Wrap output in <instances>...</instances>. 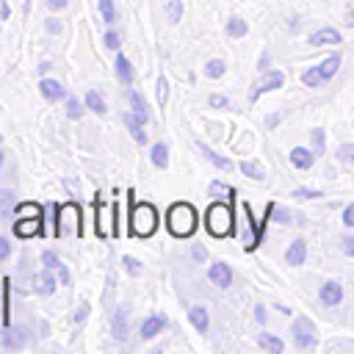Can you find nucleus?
<instances>
[{"label": "nucleus", "instance_id": "nucleus-1", "mask_svg": "<svg viewBox=\"0 0 354 354\" xmlns=\"http://www.w3.org/2000/svg\"><path fill=\"white\" fill-rule=\"evenodd\" d=\"M127 199H130V221H127V230L130 235H138V238H149L155 230H158V210L149 205V202H138L133 205V191H127Z\"/></svg>", "mask_w": 354, "mask_h": 354}, {"label": "nucleus", "instance_id": "nucleus-2", "mask_svg": "<svg viewBox=\"0 0 354 354\" xmlns=\"http://www.w3.org/2000/svg\"><path fill=\"white\" fill-rule=\"evenodd\" d=\"M166 224H169V232L174 238H188L196 230V210L188 202H177V205L169 207Z\"/></svg>", "mask_w": 354, "mask_h": 354}, {"label": "nucleus", "instance_id": "nucleus-3", "mask_svg": "<svg viewBox=\"0 0 354 354\" xmlns=\"http://www.w3.org/2000/svg\"><path fill=\"white\" fill-rule=\"evenodd\" d=\"M205 224H207V232L216 235V238L230 235L232 232V207L221 205V202H213L205 213Z\"/></svg>", "mask_w": 354, "mask_h": 354}, {"label": "nucleus", "instance_id": "nucleus-4", "mask_svg": "<svg viewBox=\"0 0 354 354\" xmlns=\"http://www.w3.org/2000/svg\"><path fill=\"white\" fill-rule=\"evenodd\" d=\"M315 326L310 324V318H299L296 324H293V340H296V346L299 348H313L315 346Z\"/></svg>", "mask_w": 354, "mask_h": 354}, {"label": "nucleus", "instance_id": "nucleus-5", "mask_svg": "<svg viewBox=\"0 0 354 354\" xmlns=\"http://www.w3.org/2000/svg\"><path fill=\"white\" fill-rule=\"evenodd\" d=\"M260 241H263V235H260V230H254L252 210H249V205H243V246L252 252L260 246Z\"/></svg>", "mask_w": 354, "mask_h": 354}, {"label": "nucleus", "instance_id": "nucleus-6", "mask_svg": "<svg viewBox=\"0 0 354 354\" xmlns=\"http://www.w3.org/2000/svg\"><path fill=\"white\" fill-rule=\"evenodd\" d=\"M36 232H41V216H19V221L14 224L17 238H30Z\"/></svg>", "mask_w": 354, "mask_h": 354}, {"label": "nucleus", "instance_id": "nucleus-7", "mask_svg": "<svg viewBox=\"0 0 354 354\" xmlns=\"http://www.w3.org/2000/svg\"><path fill=\"white\" fill-rule=\"evenodd\" d=\"M207 277H210V282H213L216 288H230V282H232V268L218 260V263H213V266L207 268Z\"/></svg>", "mask_w": 354, "mask_h": 354}, {"label": "nucleus", "instance_id": "nucleus-8", "mask_svg": "<svg viewBox=\"0 0 354 354\" xmlns=\"http://www.w3.org/2000/svg\"><path fill=\"white\" fill-rule=\"evenodd\" d=\"M282 80H285V77H282V72H268L263 80H257V83H254V88H252V100H257L263 91H274V88H279V86H282Z\"/></svg>", "mask_w": 354, "mask_h": 354}, {"label": "nucleus", "instance_id": "nucleus-9", "mask_svg": "<svg viewBox=\"0 0 354 354\" xmlns=\"http://www.w3.org/2000/svg\"><path fill=\"white\" fill-rule=\"evenodd\" d=\"M310 44L313 47H326V44H340V33L335 28H321L315 33H310Z\"/></svg>", "mask_w": 354, "mask_h": 354}, {"label": "nucleus", "instance_id": "nucleus-10", "mask_svg": "<svg viewBox=\"0 0 354 354\" xmlns=\"http://www.w3.org/2000/svg\"><path fill=\"white\" fill-rule=\"evenodd\" d=\"M127 307H119L116 313H113V318H111V335L116 337V340H124L127 337Z\"/></svg>", "mask_w": 354, "mask_h": 354}, {"label": "nucleus", "instance_id": "nucleus-11", "mask_svg": "<svg viewBox=\"0 0 354 354\" xmlns=\"http://www.w3.org/2000/svg\"><path fill=\"white\" fill-rule=\"evenodd\" d=\"M127 97H130V108H133V116H136V122L138 124H144L147 119H149V108H147V102H144V97L138 94V91H127Z\"/></svg>", "mask_w": 354, "mask_h": 354}, {"label": "nucleus", "instance_id": "nucleus-12", "mask_svg": "<svg viewBox=\"0 0 354 354\" xmlns=\"http://www.w3.org/2000/svg\"><path fill=\"white\" fill-rule=\"evenodd\" d=\"M39 91H41L44 100H64V97H66V88H64L58 80H50V77H44V80L39 83Z\"/></svg>", "mask_w": 354, "mask_h": 354}, {"label": "nucleus", "instance_id": "nucleus-13", "mask_svg": "<svg viewBox=\"0 0 354 354\" xmlns=\"http://www.w3.org/2000/svg\"><path fill=\"white\" fill-rule=\"evenodd\" d=\"M304 257H307V243L299 238V241H293V243L288 246L285 260H288V266H301V263H304Z\"/></svg>", "mask_w": 354, "mask_h": 354}, {"label": "nucleus", "instance_id": "nucleus-14", "mask_svg": "<svg viewBox=\"0 0 354 354\" xmlns=\"http://www.w3.org/2000/svg\"><path fill=\"white\" fill-rule=\"evenodd\" d=\"M340 299H343L340 282H324V288H321V301L332 307V304H340Z\"/></svg>", "mask_w": 354, "mask_h": 354}, {"label": "nucleus", "instance_id": "nucleus-15", "mask_svg": "<svg viewBox=\"0 0 354 354\" xmlns=\"http://www.w3.org/2000/svg\"><path fill=\"white\" fill-rule=\"evenodd\" d=\"M337 66H340V53H332V55H329V58H324V61H321V64H318L315 69H318L321 80L326 83V80H329V77H332V75L337 72Z\"/></svg>", "mask_w": 354, "mask_h": 354}, {"label": "nucleus", "instance_id": "nucleus-16", "mask_svg": "<svg viewBox=\"0 0 354 354\" xmlns=\"http://www.w3.org/2000/svg\"><path fill=\"white\" fill-rule=\"evenodd\" d=\"M163 326H166V318L163 315H149L144 324H141V337H155L158 332H163Z\"/></svg>", "mask_w": 354, "mask_h": 354}, {"label": "nucleus", "instance_id": "nucleus-17", "mask_svg": "<svg viewBox=\"0 0 354 354\" xmlns=\"http://www.w3.org/2000/svg\"><path fill=\"white\" fill-rule=\"evenodd\" d=\"M313 152L310 149H304V147H293L290 149V163L296 166V169H310L313 166Z\"/></svg>", "mask_w": 354, "mask_h": 354}, {"label": "nucleus", "instance_id": "nucleus-18", "mask_svg": "<svg viewBox=\"0 0 354 354\" xmlns=\"http://www.w3.org/2000/svg\"><path fill=\"white\" fill-rule=\"evenodd\" d=\"M116 77H119V83H124V86H133V66H130V61L124 58V55H116Z\"/></svg>", "mask_w": 354, "mask_h": 354}, {"label": "nucleus", "instance_id": "nucleus-19", "mask_svg": "<svg viewBox=\"0 0 354 354\" xmlns=\"http://www.w3.org/2000/svg\"><path fill=\"white\" fill-rule=\"evenodd\" d=\"M196 147H199V152H202V155H205V158H207V160H210L213 166H218V169H224V171H230V169H232V163H230L227 158H221V155H216V152H213V149H210L207 144H202V141H196Z\"/></svg>", "mask_w": 354, "mask_h": 354}, {"label": "nucleus", "instance_id": "nucleus-20", "mask_svg": "<svg viewBox=\"0 0 354 354\" xmlns=\"http://www.w3.org/2000/svg\"><path fill=\"white\" fill-rule=\"evenodd\" d=\"M188 318H191V324L196 326V332H207V310H205V307L194 304V307L188 310Z\"/></svg>", "mask_w": 354, "mask_h": 354}, {"label": "nucleus", "instance_id": "nucleus-21", "mask_svg": "<svg viewBox=\"0 0 354 354\" xmlns=\"http://www.w3.org/2000/svg\"><path fill=\"white\" fill-rule=\"evenodd\" d=\"M149 158H152V163H155L158 169H166V166H169V147L158 141V144L152 147V152H149Z\"/></svg>", "mask_w": 354, "mask_h": 354}, {"label": "nucleus", "instance_id": "nucleus-22", "mask_svg": "<svg viewBox=\"0 0 354 354\" xmlns=\"http://www.w3.org/2000/svg\"><path fill=\"white\" fill-rule=\"evenodd\" d=\"M241 171H243L246 177L257 180V183H260V180H266V169H263L257 160H243V163H241Z\"/></svg>", "mask_w": 354, "mask_h": 354}, {"label": "nucleus", "instance_id": "nucleus-23", "mask_svg": "<svg viewBox=\"0 0 354 354\" xmlns=\"http://www.w3.org/2000/svg\"><path fill=\"white\" fill-rule=\"evenodd\" d=\"M86 105H88V111H94V113H105V100H102V94L94 91V88L86 91Z\"/></svg>", "mask_w": 354, "mask_h": 354}, {"label": "nucleus", "instance_id": "nucleus-24", "mask_svg": "<svg viewBox=\"0 0 354 354\" xmlns=\"http://www.w3.org/2000/svg\"><path fill=\"white\" fill-rule=\"evenodd\" d=\"M246 30H249V25H246L243 19H238V17H232V19L227 22V36H232V39L246 36Z\"/></svg>", "mask_w": 354, "mask_h": 354}, {"label": "nucleus", "instance_id": "nucleus-25", "mask_svg": "<svg viewBox=\"0 0 354 354\" xmlns=\"http://www.w3.org/2000/svg\"><path fill=\"white\" fill-rule=\"evenodd\" d=\"M3 343H6V348H19V346H22V329H8V326H6Z\"/></svg>", "mask_w": 354, "mask_h": 354}, {"label": "nucleus", "instance_id": "nucleus-26", "mask_svg": "<svg viewBox=\"0 0 354 354\" xmlns=\"http://www.w3.org/2000/svg\"><path fill=\"white\" fill-rule=\"evenodd\" d=\"M260 346L274 351V354H282V348H285V343L279 337H274V335H260Z\"/></svg>", "mask_w": 354, "mask_h": 354}, {"label": "nucleus", "instance_id": "nucleus-27", "mask_svg": "<svg viewBox=\"0 0 354 354\" xmlns=\"http://www.w3.org/2000/svg\"><path fill=\"white\" fill-rule=\"evenodd\" d=\"M100 14H102V19L108 25L116 22V6H113V0H100Z\"/></svg>", "mask_w": 354, "mask_h": 354}, {"label": "nucleus", "instance_id": "nucleus-28", "mask_svg": "<svg viewBox=\"0 0 354 354\" xmlns=\"http://www.w3.org/2000/svg\"><path fill=\"white\" fill-rule=\"evenodd\" d=\"M166 17H169V22H177L183 17V3L180 0H169L166 3Z\"/></svg>", "mask_w": 354, "mask_h": 354}, {"label": "nucleus", "instance_id": "nucleus-29", "mask_svg": "<svg viewBox=\"0 0 354 354\" xmlns=\"http://www.w3.org/2000/svg\"><path fill=\"white\" fill-rule=\"evenodd\" d=\"M205 75H207V77H221V75H224V61H218V58L207 61V66H205Z\"/></svg>", "mask_w": 354, "mask_h": 354}, {"label": "nucleus", "instance_id": "nucleus-30", "mask_svg": "<svg viewBox=\"0 0 354 354\" xmlns=\"http://www.w3.org/2000/svg\"><path fill=\"white\" fill-rule=\"evenodd\" d=\"M17 213L19 216H41V205H33V202H25V205H17Z\"/></svg>", "mask_w": 354, "mask_h": 354}, {"label": "nucleus", "instance_id": "nucleus-31", "mask_svg": "<svg viewBox=\"0 0 354 354\" xmlns=\"http://www.w3.org/2000/svg\"><path fill=\"white\" fill-rule=\"evenodd\" d=\"M36 282H39V290H41V293H53V290H55V279H53L47 271H44V274H41Z\"/></svg>", "mask_w": 354, "mask_h": 354}, {"label": "nucleus", "instance_id": "nucleus-32", "mask_svg": "<svg viewBox=\"0 0 354 354\" xmlns=\"http://www.w3.org/2000/svg\"><path fill=\"white\" fill-rule=\"evenodd\" d=\"M66 113H69V119H80V102L75 100V97H66Z\"/></svg>", "mask_w": 354, "mask_h": 354}, {"label": "nucleus", "instance_id": "nucleus-33", "mask_svg": "<svg viewBox=\"0 0 354 354\" xmlns=\"http://www.w3.org/2000/svg\"><path fill=\"white\" fill-rule=\"evenodd\" d=\"M166 97H169V83H166V77L160 75V77H158V102L166 105Z\"/></svg>", "mask_w": 354, "mask_h": 354}, {"label": "nucleus", "instance_id": "nucleus-34", "mask_svg": "<svg viewBox=\"0 0 354 354\" xmlns=\"http://www.w3.org/2000/svg\"><path fill=\"white\" fill-rule=\"evenodd\" d=\"M293 196L296 199H315V196H321V191L318 188H296Z\"/></svg>", "mask_w": 354, "mask_h": 354}, {"label": "nucleus", "instance_id": "nucleus-35", "mask_svg": "<svg viewBox=\"0 0 354 354\" xmlns=\"http://www.w3.org/2000/svg\"><path fill=\"white\" fill-rule=\"evenodd\" d=\"M122 263H124L127 274H133V277H138V274H141V263H138V260H133L130 254H127V257H122Z\"/></svg>", "mask_w": 354, "mask_h": 354}, {"label": "nucleus", "instance_id": "nucleus-36", "mask_svg": "<svg viewBox=\"0 0 354 354\" xmlns=\"http://www.w3.org/2000/svg\"><path fill=\"white\" fill-rule=\"evenodd\" d=\"M41 260H44V268H58V266H61L58 257H55V252H44Z\"/></svg>", "mask_w": 354, "mask_h": 354}, {"label": "nucleus", "instance_id": "nucleus-37", "mask_svg": "<svg viewBox=\"0 0 354 354\" xmlns=\"http://www.w3.org/2000/svg\"><path fill=\"white\" fill-rule=\"evenodd\" d=\"M119 41H122V39H119V33H116V30H108V33H105V44H108L111 50H116V47H119Z\"/></svg>", "mask_w": 354, "mask_h": 354}, {"label": "nucleus", "instance_id": "nucleus-38", "mask_svg": "<svg viewBox=\"0 0 354 354\" xmlns=\"http://www.w3.org/2000/svg\"><path fill=\"white\" fill-rule=\"evenodd\" d=\"M210 105H213V108H227L230 100H227L224 94H210Z\"/></svg>", "mask_w": 354, "mask_h": 354}, {"label": "nucleus", "instance_id": "nucleus-39", "mask_svg": "<svg viewBox=\"0 0 354 354\" xmlns=\"http://www.w3.org/2000/svg\"><path fill=\"white\" fill-rule=\"evenodd\" d=\"M130 133H133V138H136L138 144H147V133H144V127H141V124H133V127H130Z\"/></svg>", "mask_w": 354, "mask_h": 354}, {"label": "nucleus", "instance_id": "nucleus-40", "mask_svg": "<svg viewBox=\"0 0 354 354\" xmlns=\"http://www.w3.org/2000/svg\"><path fill=\"white\" fill-rule=\"evenodd\" d=\"M340 160H343V163H351V160H354V147H348V144L340 147Z\"/></svg>", "mask_w": 354, "mask_h": 354}, {"label": "nucleus", "instance_id": "nucleus-41", "mask_svg": "<svg viewBox=\"0 0 354 354\" xmlns=\"http://www.w3.org/2000/svg\"><path fill=\"white\" fill-rule=\"evenodd\" d=\"M343 224H346V227H354V205H348V207L343 210Z\"/></svg>", "mask_w": 354, "mask_h": 354}, {"label": "nucleus", "instance_id": "nucleus-42", "mask_svg": "<svg viewBox=\"0 0 354 354\" xmlns=\"http://www.w3.org/2000/svg\"><path fill=\"white\" fill-rule=\"evenodd\" d=\"M8 252H11V246H8V241L6 238H0V263L8 257Z\"/></svg>", "mask_w": 354, "mask_h": 354}, {"label": "nucleus", "instance_id": "nucleus-43", "mask_svg": "<svg viewBox=\"0 0 354 354\" xmlns=\"http://www.w3.org/2000/svg\"><path fill=\"white\" fill-rule=\"evenodd\" d=\"M47 6H50L53 11H61V8H66V0H47Z\"/></svg>", "mask_w": 354, "mask_h": 354}, {"label": "nucleus", "instance_id": "nucleus-44", "mask_svg": "<svg viewBox=\"0 0 354 354\" xmlns=\"http://www.w3.org/2000/svg\"><path fill=\"white\" fill-rule=\"evenodd\" d=\"M47 30H50V33H58V30H61V22H58V19H47Z\"/></svg>", "mask_w": 354, "mask_h": 354}, {"label": "nucleus", "instance_id": "nucleus-45", "mask_svg": "<svg viewBox=\"0 0 354 354\" xmlns=\"http://www.w3.org/2000/svg\"><path fill=\"white\" fill-rule=\"evenodd\" d=\"M196 260H205L207 257V252H205V246H194V252H191Z\"/></svg>", "mask_w": 354, "mask_h": 354}, {"label": "nucleus", "instance_id": "nucleus-46", "mask_svg": "<svg viewBox=\"0 0 354 354\" xmlns=\"http://www.w3.org/2000/svg\"><path fill=\"white\" fill-rule=\"evenodd\" d=\"M55 271H58V279H61V282H69V271H66V266H58Z\"/></svg>", "mask_w": 354, "mask_h": 354}, {"label": "nucleus", "instance_id": "nucleus-47", "mask_svg": "<svg viewBox=\"0 0 354 354\" xmlns=\"http://www.w3.org/2000/svg\"><path fill=\"white\" fill-rule=\"evenodd\" d=\"M343 252H346V254H354V238H346V241H343Z\"/></svg>", "mask_w": 354, "mask_h": 354}, {"label": "nucleus", "instance_id": "nucleus-48", "mask_svg": "<svg viewBox=\"0 0 354 354\" xmlns=\"http://www.w3.org/2000/svg\"><path fill=\"white\" fill-rule=\"evenodd\" d=\"M254 318H257L260 324H266V307H254Z\"/></svg>", "mask_w": 354, "mask_h": 354}, {"label": "nucleus", "instance_id": "nucleus-49", "mask_svg": "<svg viewBox=\"0 0 354 354\" xmlns=\"http://www.w3.org/2000/svg\"><path fill=\"white\" fill-rule=\"evenodd\" d=\"M86 313H88V307L83 304V307H77V313H75V321H83L86 318Z\"/></svg>", "mask_w": 354, "mask_h": 354}, {"label": "nucleus", "instance_id": "nucleus-50", "mask_svg": "<svg viewBox=\"0 0 354 354\" xmlns=\"http://www.w3.org/2000/svg\"><path fill=\"white\" fill-rule=\"evenodd\" d=\"M0 166H3V155H0Z\"/></svg>", "mask_w": 354, "mask_h": 354}]
</instances>
